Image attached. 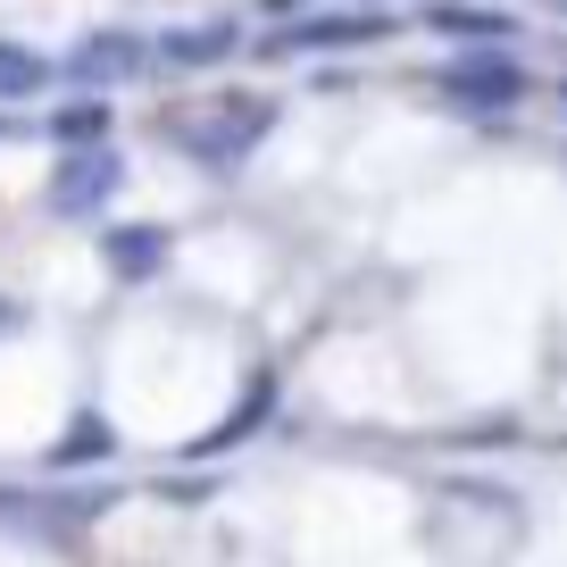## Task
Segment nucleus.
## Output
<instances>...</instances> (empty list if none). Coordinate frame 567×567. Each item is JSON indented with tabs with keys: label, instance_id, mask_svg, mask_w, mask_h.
<instances>
[{
	"label": "nucleus",
	"instance_id": "obj_1",
	"mask_svg": "<svg viewBox=\"0 0 567 567\" xmlns=\"http://www.w3.org/2000/svg\"><path fill=\"white\" fill-rule=\"evenodd\" d=\"M434 84H443V101H460L467 117H501V109L526 101V75H517L501 51H467V59H451Z\"/></svg>",
	"mask_w": 567,
	"mask_h": 567
},
{
	"label": "nucleus",
	"instance_id": "obj_2",
	"mask_svg": "<svg viewBox=\"0 0 567 567\" xmlns=\"http://www.w3.org/2000/svg\"><path fill=\"white\" fill-rule=\"evenodd\" d=\"M117 184H125L117 151L75 142L68 159H59V176H51V209H59V217H92V209H109V193H117Z\"/></svg>",
	"mask_w": 567,
	"mask_h": 567
},
{
	"label": "nucleus",
	"instance_id": "obj_3",
	"mask_svg": "<svg viewBox=\"0 0 567 567\" xmlns=\"http://www.w3.org/2000/svg\"><path fill=\"white\" fill-rule=\"evenodd\" d=\"M217 109H226V117H200V125H184V142H193V151H200L209 167H234V159L250 151V142L267 134V109H259V101H217Z\"/></svg>",
	"mask_w": 567,
	"mask_h": 567
},
{
	"label": "nucleus",
	"instance_id": "obj_4",
	"mask_svg": "<svg viewBox=\"0 0 567 567\" xmlns=\"http://www.w3.org/2000/svg\"><path fill=\"white\" fill-rule=\"evenodd\" d=\"M101 250H109L117 276H159V267H167V226H117Z\"/></svg>",
	"mask_w": 567,
	"mask_h": 567
},
{
	"label": "nucleus",
	"instance_id": "obj_5",
	"mask_svg": "<svg viewBox=\"0 0 567 567\" xmlns=\"http://www.w3.org/2000/svg\"><path fill=\"white\" fill-rule=\"evenodd\" d=\"M375 34V18H318V25H301V34L284 42V51H342V42H368Z\"/></svg>",
	"mask_w": 567,
	"mask_h": 567
},
{
	"label": "nucleus",
	"instance_id": "obj_6",
	"mask_svg": "<svg viewBox=\"0 0 567 567\" xmlns=\"http://www.w3.org/2000/svg\"><path fill=\"white\" fill-rule=\"evenodd\" d=\"M125 68H142V51H134L125 34H101L84 59H75V75H84V84H109V75H125Z\"/></svg>",
	"mask_w": 567,
	"mask_h": 567
},
{
	"label": "nucleus",
	"instance_id": "obj_7",
	"mask_svg": "<svg viewBox=\"0 0 567 567\" xmlns=\"http://www.w3.org/2000/svg\"><path fill=\"white\" fill-rule=\"evenodd\" d=\"M109 451H117V443H109V425H101V417H75L68 443H59V460H68V467L84 460V467H92V460H109Z\"/></svg>",
	"mask_w": 567,
	"mask_h": 567
},
{
	"label": "nucleus",
	"instance_id": "obj_8",
	"mask_svg": "<svg viewBox=\"0 0 567 567\" xmlns=\"http://www.w3.org/2000/svg\"><path fill=\"white\" fill-rule=\"evenodd\" d=\"M101 125H109L101 101H75V109H59V117H51V134L59 142H101Z\"/></svg>",
	"mask_w": 567,
	"mask_h": 567
},
{
	"label": "nucleus",
	"instance_id": "obj_9",
	"mask_svg": "<svg viewBox=\"0 0 567 567\" xmlns=\"http://www.w3.org/2000/svg\"><path fill=\"white\" fill-rule=\"evenodd\" d=\"M34 84H42V59L0 42V101H18V92H34Z\"/></svg>",
	"mask_w": 567,
	"mask_h": 567
},
{
	"label": "nucleus",
	"instance_id": "obj_10",
	"mask_svg": "<svg viewBox=\"0 0 567 567\" xmlns=\"http://www.w3.org/2000/svg\"><path fill=\"white\" fill-rule=\"evenodd\" d=\"M434 25H451V34H484V42L509 34V18H493V9H434Z\"/></svg>",
	"mask_w": 567,
	"mask_h": 567
},
{
	"label": "nucleus",
	"instance_id": "obj_11",
	"mask_svg": "<svg viewBox=\"0 0 567 567\" xmlns=\"http://www.w3.org/2000/svg\"><path fill=\"white\" fill-rule=\"evenodd\" d=\"M226 25H209V34H200V25H193V34H176V42H167V59H184V68H193V59H217V51H226Z\"/></svg>",
	"mask_w": 567,
	"mask_h": 567
}]
</instances>
